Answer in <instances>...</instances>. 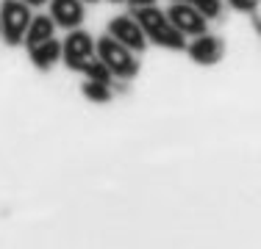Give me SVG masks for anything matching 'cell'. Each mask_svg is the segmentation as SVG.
<instances>
[{
    "instance_id": "cell-1",
    "label": "cell",
    "mask_w": 261,
    "mask_h": 249,
    "mask_svg": "<svg viewBox=\"0 0 261 249\" xmlns=\"http://www.w3.org/2000/svg\"><path fill=\"white\" fill-rule=\"evenodd\" d=\"M134 20L139 22L145 39H150L153 45L167 47V50H186V36L181 30H175L167 20V14L159 9L156 3L153 6H142V9H134Z\"/></svg>"
},
{
    "instance_id": "cell-13",
    "label": "cell",
    "mask_w": 261,
    "mask_h": 249,
    "mask_svg": "<svg viewBox=\"0 0 261 249\" xmlns=\"http://www.w3.org/2000/svg\"><path fill=\"white\" fill-rule=\"evenodd\" d=\"M189 6H195L206 20H214V17H220V11H222L220 0H189Z\"/></svg>"
},
{
    "instance_id": "cell-2",
    "label": "cell",
    "mask_w": 261,
    "mask_h": 249,
    "mask_svg": "<svg viewBox=\"0 0 261 249\" xmlns=\"http://www.w3.org/2000/svg\"><path fill=\"white\" fill-rule=\"evenodd\" d=\"M95 53L97 58L103 61L106 67H109L111 75H117V78H134L136 72H139V61L134 58V53H130L128 47H122L120 42H114L111 36H103V39H97L95 45Z\"/></svg>"
},
{
    "instance_id": "cell-18",
    "label": "cell",
    "mask_w": 261,
    "mask_h": 249,
    "mask_svg": "<svg viewBox=\"0 0 261 249\" xmlns=\"http://www.w3.org/2000/svg\"><path fill=\"white\" fill-rule=\"evenodd\" d=\"M111 3H125V0H111Z\"/></svg>"
},
{
    "instance_id": "cell-3",
    "label": "cell",
    "mask_w": 261,
    "mask_h": 249,
    "mask_svg": "<svg viewBox=\"0 0 261 249\" xmlns=\"http://www.w3.org/2000/svg\"><path fill=\"white\" fill-rule=\"evenodd\" d=\"M31 17H34L31 6H25L22 0H3V6H0V36L6 39V45H22Z\"/></svg>"
},
{
    "instance_id": "cell-11",
    "label": "cell",
    "mask_w": 261,
    "mask_h": 249,
    "mask_svg": "<svg viewBox=\"0 0 261 249\" xmlns=\"http://www.w3.org/2000/svg\"><path fill=\"white\" fill-rule=\"evenodd\" d=\"M81 72H86V78H89V80H97V83H106V86L111 83V72H109V67H106L100 58H95V55H92V58L86 61L84 67H81Z\"/></svg>"
},
{
    "instance_id": "cell-15",
    "label": "cell",
    "mask_w": 261,
    "mask_h": 249,
    "mask_svg": "<svg viewBox=\"0 0 261 249\" xmlns=\"http://www.w3.org/2000/svg\"><path fill=\"white\" fill-rule=\"evenodd\" d=\"M130 3V9H142V6H153L156 0H128Z\"/></svg>"
},
{
    "instance_id": "cell-5",
    "label": "cell",
    "mask_w": 261,
    "mask_h": 249,
    "mask_svg": "<svg viewBox=\"0 0 261 249\" xmlns=\"http://www.w3.org/2000/svg\"><path fill=\"white\" fill-rule=\"evenodd\" d=\"M61 55H64V64L70 67V70H81V67L95 55V39H92L86 30L72 28V34L67 36V42L61 45Z\"/></svg>"
},
{
    "instance_id": "cell-14",
    "label": "cell",
    "mask_w": 261,
    "mask_h": 249,
    "mask_svg": "<svg viewBox=\"0 0 261 249\" xmlns=\"http://www.w3.org/2000/svg\"><path fill=\"white\" fill-rule=\"evenodd\" d=\"M231 6L236 11H245V14H250V11L258 9V0H231Z\"/></svg>"
},
{
    "instance_id": "cell-20",
    "label": "cell",
    "mask_w": 261,
    "mask_h": 249,
    "mask_svg": "<svg viewBox=\"0 0 261 249\" xmlns=\"http://www.w3.org/2000/svg\"><path fill=\"white\" fill-rule=\"evenodd\" d=\"M86 3H95V0H86Z\"/></svg>"
},
{
    "instance_id": "cell-10",
    "label": "cell",
    "mask_w": 261,
    "mask_h": 249,
    "mask_svg": "<svg viewBox=\"0 0 261 249\" xmlns=\"http://www.w3.org/2000/svg\"><path fill=\"white\" fill-rule=\"evenodd\" d=\"M28 55L39 70H50L56 61H59V55H61V45L56 39H47V42H42V45H36V47H28Z\"/></svg>"
},
{
    "instance_id": "cell-16",
    "label": "cell",
    "mask_w": 261,
    "mask_h": 249,
    "mask_svg": "<svg viewBox=\"0 0 261 249\" xmlns=\"http://www.w3.org/2000/svg\"><path fill=\"white\" fill-rule=\"evenodd\" d=\"M25 6H42V3H47V0H22Z\"/></svg>"
},
{
    "instance_id": "cell-17",
    "label": "cell",
    "mask_w": 261,
    "mask_h": 249,
    "mask_svg": "<svg viewBox=\"0 0 261 249\" xmlns=\"http://www.w3.org/2000/svg\"><path fill=\"white\" fill-rule=\"evenodd\" d=\"M172 3H189V0H172Z\"/></svg>"
},
{
    "instance_id": "cell-6",
    "label": "cell",
    "mask_w": 261,
    "mask_h": 249,
    "mask_svg": "<svg viewBox=\"0 0 261 249\" xmlns=\"http://www.w3.org/2000/svg\"><path fill=\"white\" fill-rule=\"evenodd\" d=\"M109 36L114 42H120L122 47H128L130 53H142L147 45V39H145V34H142V28H139V22L134 20V17H114V20L109 22Z\"/></svg>"
},
{
    "instance_id": "cell-8",
    "label": "cell",
    "mask_w": 261,
    "mask_h": 249,
    "mask_svg": "<svg viewBox=\"0 0 261 249\" xmlns=\"http://www.w3.org/2000/svg\"><path fill=\"white\" fill-rule=\"evenodd\" d=\"M50 20L61 28H78L84 20V3L81 0H50Z\"/></svg>"
},
{
    "instance_id": "cell-12",
    "label": "cell",
    "mask_w": 261,
    "mask_h": 249,
    "mask_svg": "<svg viewBox=\"0 0 261 249\" xmlns=\"http://www.w3.org/2000/svg\"><path fill=\"white\" fill-rule=\"evenodd\" d=\"M84 97L92 100V103H109L111 100V91L106 83H97V80H86L84 83Z\"/></svg>"
},
{
    "instance_id": "cell-9",
    "label": "cell",
    "mask_w": 261,
    "mask_h": 249,
    "mask_svg": "<svg viewBox=\"0 0 261 249\" xmlns=\"http://www.w3.org/2000/svg\"><path fill=\"white\" fill-rule=\"evenodd\" d=\"M53 30H56V22L50 20V17H45V14L31 17L28 30H25V36H22V45H25V47H36V45H42V42L53 39Z\"/></svg>"
},
{
    "instance_id": "cell-4",
    "label": "cell",
    "mask_w": 261,
    "mask_h": 249,
    "mask_svg": "<svg viewBox=\"0 0 261 249\" xmlns=\"http://www.w3.org/2000/svg\"><path fill=\"white\" fill-rule=\"evenodd\" d=\"M164 14H167V20H170L172 28L181 30L184 36H200V34H206V28H208V20L189 3H172L170 11H164Z\"/></svg>"
},
{
    "instance_id": "cell-19",
    "label": "cell",
    "mask_w": 261,
    "mask_h": 249,
    "mask_svg": "<svg viewBox=\"0 0 261 249\" xmlns=\"http://www.w3.org/2000/svg\"><path fill=\"white\" fill-rule=\"evenodd\" d=\"M256 25H258V30H261V22H256Z\"/></svg>"
},
{
    "instance_id": "cell-7",
    "label": "cell",
    "mask_w": 261,
    "mask_h": 249,
    "mask_svg": "<svg viewBox=\"0 0 261 249\" xmlns=\"http://www.w3.org/2000/svg\"><path fill=\"white\" fill-rule=\"evenodd\" d=\"M222 39H217V36H208V34H200L192 45H186V53L192 55V61H197V64H217V61L222 58Z\"/></svg>"
}]
</instances>
